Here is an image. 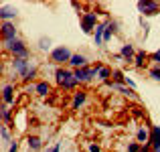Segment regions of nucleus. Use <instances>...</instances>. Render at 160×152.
Returning <instances> with one entry per match:
<instances>
[{
  "label": "nucleus",
  "mask_w": 160,
  "mask_h": 152,
  "mask_svg": "<svg viewBox=\"0 0 160 152\" xmlns=\"http://www.w3.org/2000/svg\"><path fill=\"white\" fill-rule=\"evenodd\" d=\"M103 31H106V24H98L95 27V35H93V41L98 47H102L103 45Z\"/></svg>",
  "instance_id": "obj_17"
},
{
  "label": "nucleus",
  "mask_w": 160,
  "mask_h": 152,
  "mask_svg": "<svg viewBox=\"0 0 160 152\" xmlns=\"http://www.w3.org/2000/svg\"><path fill=\"white\" fill-rule=\"evenodd\" d=\"M28 65H31V63H28V59H18V57L12 59V69H14L16 73H20V75L28 69Z\"/></svg>",
  "instance_id": "obj_11"
},
{
  "label": "nucleus",
  "mask_w": 160,
  "mask_h": 152,
  "mask_svg": "<svg viewBox=\"0 0 160 152\" xmlns=\"http://www.w3.org/2000/svg\"><path fill=\"white\" fill-rule=\"evenodd\" d=\"M109 85H112V89H116V91H120V94H124V95H128V98H132V99H138V95H136V91L132 89V87H126V85H116V83H112V81H108Z\"/></svg>",
  "instance_id": "obj_12"
},
{
  "label": "nucleus",
  "mask_w": 160,
  "mask_h": 152,
  "mask_svg": "<svg viewBox=\"0 0 160 152\" xmlns=\"http://www.w3.org/2000/svg\"><path fill=\"white\" fill-rule=\"evenodd\" d=\"M112 79H113V83H116V85L126 83V77H124V73H122V71H113V73H112Z\"/></svg>",
  "instance_id": "obj_24"
},
{
  "label": "nucleus",
  "mask_w": 160,
  "mask_h": 152,
  "mask_svg": "<svg viewBox=\"0 0 160 152\" xmlns=\"http://www.w3.org/2000/svg\"><path fill=\"white\" fill-rule=\"evenodd\" d=\"M0 136H2L4 140H10V132H8V130L4 128V126H2V128H0Z\"/></svg>",
  "instance_id": "obj_27"
},
{
  "label": "nucleus",
  "mask_w": 160,
  "mask_h": 152,
  "mask_svg": "<svg viewBox=\"0 0 160 152\" xmlns=\"http://www.w3.org/2000/svg\"><path fill=\"white\" fill-rule=\"evenodd\" d=\"M120 55H122V59H128V61H132L134 59V47L132 45H124L120 51Z\"/></svg>",
  "instance_id": "obj_19"
},
{
  "label": "nucleus",
  "mask_w": 160,
  "mask_h": 152,
  "mask_svg": "<svg viewBox=\"0 0 160 152\" xmlns=\"http://www.w3.org/2000/svg\"><path fill=\"white\" fill-rule=\"evenodd\" d=\"M0 37H2L6 43H10V41L16 39V28L12 23H2L0 24Z\"/></svg>",
  "instance_id": "obj_6"
},
{
  "label": "nucleus",
  "mask_w": 160,
  "mask_h": 152,
  "mask_svg": "<svg viewBox=\"0 0 160 152\" xmlns=\"http://www.w3.org/2000/svg\"><path fill=\"white\" fill-rule=\"evenodd\" d=\"M20 77H22V81H31V79H35L37 77V67L35 65H28V69L24 71Z\"/></svg>",
  "instance_id": "obj_20"
},
{
  "label": "nucleus",
  "mask_w": 160,
  "mask_h": 152,
  "mask_svg": "<svg viewBox=\"0 0 160 152\" xmlns=\"http://www.w3.org/2000/svg\"><path fill=\"white\" fill-rule=\"evenodd\" d=\"M89 152H99V146L98 144H89Z\"/></svg>",
  "instance_id": "obj_33"
},
{
  "label": "nucleus",
  "mask_w": 160,
  "mask_h": 152,
  "mask_svg": "<svg viewBox=\"0 0 160 152\" xmlns=\"http://www.w3.org/2000/svg\"><path fill=\"white\" fill-rule=\"evenodd\" d=\"M14 16H16L14 6H2L0 8V18H2L4 23H10V18H14Z\"/></svg>",
  "instance_id": "obj_13"
},
{
  "label": "nucleus",
  "mask_w": 160,
  "mask_h": 152,
  "mask_svg": "<svg viewBox=\"0 0 160 152\" xmlns=\"http://www.w3.org/2000/svg\"><path fill=\"white\" fill-rule=\"evenodd\" d=\"M0 8H2V2H0Z\"/></svg>",
  "instance_id": "obj_36"
},
{
  "label": "nucleus",
  "mask_w": 160,
  "mask_h": 152,
  "mask_svg": "<svg viewBox=\"0 0 160 152\" xmlns=\"http://www.w3.org/2000/svg\"><path fill=\"white\" fill-rule=\"evenodd\" d=\"M27 146L31 150H41L43 148V140H41L39 136H28L27 138Z\"/></svg>",
  "instance_id": "obj_16"
},
{
  "label": "nucleus",
  "mask_w": 160,
  "mask_h": 152,
  "mask_svg": "<svg viewBox=\"0 0 160 152\" xmlns=\"http://www.w3.org/2000/svg\"><path fill=\"white\" fill-rule=\"evenodd\" d=\"M136 138H138V142H140L142 146H144V144H150V132L146 128H138Z\"/></svg>",
  "instance_id": "obj_15"
},
{
  "label": "nucleus",
  "mask_w": 160,
  "mask_h": 152,
  "mask_svg": "<svg viewBox=\"0 0 160 152\" xmlns=\"http://www.w3.org/2000/svg\"><path fill=\"white\" fill-rule=\"evenodd\" d=\"M102 65H95V67H83V69H77L75 71V79H77V83L79 81H89V79H93L95 75H98V69Z\"/></svg>",
  "instance_id": "obj_4"
},
{
  "label": "nucleus",
  "mask_w": 160,
  "mask_h": 152,
  "mask_svg": "<svg viewBox=\"0 0 160 152\" xmlns=\"http://www.w3.org/2000/svg\"><path fill=\"white\" fill-rule=\"evenodd\" d=\"M0 71H2V61H0Z\"/></svg>",
  "instance_id": "obj_35"
},
{
  "label": "nucleus",
  "mask_w": 160,
  "mask_h": 152,
  "mask_svg": "<svg viewBox=\"0 0 160 152\" xmlns=\"http://www.w3.org/2000/svg\"><path fill=\"white\" fill-rule=\"evenodd\" d=\"M150 59H152L154 63H158V65H160V51H156V53H152V57H150Z\"/></svg>",
  "instance_id": "obj_31"
},
{
  "label": "nucleus",
  "mask_w": 160,
  "mask_h": 152,
  "mask_svg": "<svg viewBox=\"0 0 160 152\" xmlns=\"http://www.w3.org/2000/svg\"><path fill=\"white\" fill-rule=\"evenodd\" d=\"M55 81H57L59 85H63L65 89H73V87L77 85V79H75L73 71L63 69V67H59V69L55 71Z\"/></svg>",
  "instance_id": "obj_1"
},
{
  "label": "nucleus",
  "mask_w": 160,
  "mask_h": 152,
  "mask_svg": "<svg viewBox=\"0 0 160 152\" xmlns=\"http://www.w3.org/2000/svg\"><path fill=\"white\" fill-rule=\"evenodd\" d=\"M160 8L158 2H150V0H142V2H138V10L142 12V14H156Z\"/></svg>",
  "instance_id": "obj_7"
},
{
  "label": "nucleus",
  "mask_w": 160,
  "mask_h": 152,
  "mask_svg": "<svg viewBox=\"0 0 160 152\" xmlns=\"http://www.w3.org/2000/svg\"><path fill=\"white\" fill-rule=\"evenodd\" d=\"M6 49L10 51L14 57H18V59H27V57H28L27 45H24L22 41H18V39H14V41H10V43H6Z\"/></svg>",
  "instance_id": "obj_2"
},
{
  "label": "nucleus",
  "mask_w": 160,
  "mask_h": 152,
  "mask_svg": "<svg viewBox=\"0 0 160 152\" xmlns=\"http://www.w3.org/2000/svg\"><path fill=\"white\" fill-rule=\"evenodd\" d=\"M85 99H87V91H83V89L75 91V94H73V101H71V108H73V109H79L83 104H85Z\"/></svg>",
  "instance_id": "obj_10"
},
{
  "label": "nucleus",
  "mask_w": 160,
  "mask_h": 152,
  "mask_svg": "<svg viewBox=\"0 0 160 152\" xmlns=\"http://www.w3.org/2000/svg\"><path fill=\"white\" fill-rule=\"evenodd\" d=\"M41 49H43V51H49V49H51V43H49V39H43V41H41Z\"/></svg>",
  "instance_id": "obj_28"
},
{
  "label": "nucleus",
  "mask_w": 160,
  "mask_h": 152,
  "mask_svg": "<svg viewBox=\"0 0 160 152\" xmlns=\"http://www.w3.org/2000/svg\"><path fill=\"white\" fill-rule=\"evenodd\" d=\"M71 51L67 49V47H55L53 51H51V61L53 63H57V65H61V63H69V59H71Z\"/></svg>",
  "instance_id": "obj_3"
},
{
  "label": "nucleus",
  "mask_w": 160,
  "mask_h": 152,
  "mask_svg": "<svg viewBox=\"0 0 160 152\" xmlns=\"http://www.w3.org/2000/svg\"><path fill=\"white\" fill-rule=\"evenodd\" d=\"M0 120H4V122H10V112H8L6 108H0Z\"/></svg>",
  "instance_id": "obj_25"
},
{
  "label": "nucleus",
  "mask_w": 160,
  "mask_h": 152,
  "mask_svg": "<svg viewBox=\"0 0 160 152\" xmlns=\"http://www.w3.org/2000/svg\"><path fill=\"white\" fill-rule=\"evenodd\" d=\"M134 63H136L138 67H142L146 63V53H144V51H138V53L134 55Z\"/></svg>",
  "instance_id": "obj_23"
},
{
  "label": "nucleus",
  "mask_w": 160,
  "mask_h": 152,
  "mask_svg": "<svg viewBox=\"0 0 160 152\" xmlns=\"http://www.w3.org/2000/svg\"><path fill=\"white\" fill-rule=\"evenodd\" d=\"M150 75H152V79L160 81V69H152V71H150Z\"/></svg>",
  "instance_id": "obj_29"
},
{
  "label": "nucleus",
  "mask_w": 160,
  "mask_h": 152,
  "mask_svg": "<svg viewBox=\"0 0 160 152\" xmlns=\"http://www.w3.org/2000/svg\"><path fill=\"white\" fill-rule=\"evenodd\" d=\"M113 33H116V23H108V24H106V31H103V43L112 39Z\"/></svg>",
  "instance_id": "obj_22"
},
{
  "label": "nucleus",
  "mask_w": 160,
  "mask_h": 152,
  "mask_svg": "<svg viewBox=\"0 0 160 152\" xmlns=\"http://www.w3.org/2000/svg\"><path fill=\"white\" fill-rule=\"evenodd\" d=\"M69 65L77 67V69H83V67H87V57L85 55H79V53H73L69 59Z\"/></svg>",
  "instance_id": "obj_9"
},
{
  "label": "nucleus",
  "mask_w": 160,
  "mask_h": 152,
  "mask_svg": "<svg viewBox=\"0 0 160 152\" xmlns=\"http://www.w3.org/2000/svg\"><path fill=\"white\" fill-rule=\"evenodd\" d=\"M35 91H37L39 95H43V98H45V95H47L49 91H51V85H49L47 81H39V83L35 85Z\"/></svg>",
  "instance_id": "obj_18"
},
{
  "label": "nucleus",
  "mask_w": 160,
  "mask_h": 152,
  "mask_svg": "<svg viewBox=\"0 0 160 152\" xmlns=\"http://www.w3.org/2000/svg\"><path fill=\"white\" fill-rule=\"evenodd\" d=\"M14 87L10 85V83H6V85L2 87V101L4 104H12V101H14Z\"/></svg>",
  "instance_id": "obj_14"
},
{
  "label": "nucleus",
  "mask_w": 160,
  "mask_h": 152,
  "mask_svg": "<svg viewBox=\"0 0 160 152\" xmlns=\"http://www.w3.org/2000/svg\"><path fill=\"white\" fill-rule=\"evenodd\" d=\"M59 150H61V144H59V142H57V144H53L51 148H47L45 152H59Z\"/></svg>",
  "instance_id": "obj_30"
},
{
  "label": "nucleus",
  "mask_w": 160,
  "mask_h": 152,
  "mask_svg": "<svg viewBox=\"0 0 160 152\" xmlns=\"http://www.w3.org/2000/svg\"><path fill=\"white\" fill-rule=\"evenodd\" d=\"M95 27H98V14H95V12H85V14L81 16V28H83V33H91Z\"/></svg>",
  "instance_id": "obj_5"
},
{
  "label": "nucleus",
  "mask_w": 160,
  "mask_h": 152,
  "mask_svg": "<svg viewBox=\"0 0 160 152\" xmlns=\"http://www.w3.org/2000/svg\"><path fill=\"white\" fill-rule=\"evenodd\" d=\"M142 144L140 142H132V144H128V152H140Z\"/></svg>",
  "instance_id": "obj_26"
},
{
  "label": "nucleus",
  "mask_w": 160,
  "mask_h": 152,
  "mask_svg": "<svg viewBox=\"0 0 160 152\" xmlns=\"http://www.w3.org/2000/svg\"><path fill=\"white\" fill-rule=\"evenodd\" d=\"M8 152H18V144H16V142H12L10 148H8Z\"/></svg>",
  "instance_id": "obj_32"
},
{
  "label": "nucleus",
  "mask_w": 160,
  "mask_h": 152,
  "mask_svg": "<svg viewBox=\"0 0 160 152\" xmlns=\"http://www.w3.org/2000/svg\"><path fill=\"white\" fill-rule=\"evenodd\" d=\"M150 148L152 152H160V126H152L150 130Z\"/></svg>",
  "instance_id": "obj_8"
},
{
  "label": "nucleus",
  "mask_w": 160,
  "mask_h": 152,
  "mask_svg": "<svg viewBox=\"0 0 160 152\" xmlns=\"http://www.w3.org/2000/svg\"><path fill=\"white\" fill-rule=\"evenodd\" d=\"M98 77L102 79V81H109V77H112V69H109V67H99L98 69Z\"/></svg>",
  "instance_id": "obj_21"
},
{
  "label": "nucleus",
  "mask_w": 160,
  "mask_h": 152,
  "mask_svg": "<svg viewBox=\"0 0 160 152\" xmlns=\"http://www.w3.org/2000/svg\"><path fill=\"white\" fill-rule=\"evenodd\" d=\"M140 152H150V144H144V146L140 148Z\"/></svg>",
  "instance_id": "obj_34"
}]
</instances>
